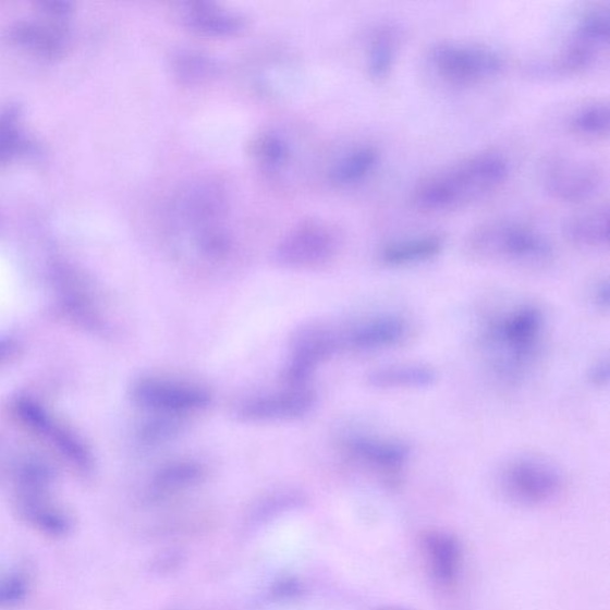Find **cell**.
I'll list each match as a JSON object with an SVG mask.
<instances>
[{"label":"cell","mask_w":610,"mask_h":610,"mask_svg":"<svg viewBox=\"0 0 610 610\" xmlns=\"http://www.w3.org/2000/svg\"><path fill=\"white\" fill-rule=\"evenodd\" d=\"M544 329V313L533 303L488 316L478 342L490 373L505 385L523 381L540 357Z\"/></svg>","instance_id":"obj_1"},{"label":"cell","mask_w":610,"mask_h":610,"mask_svg":"<svg viewBox=\"0 0 610 610\" xmlns=\"http://www.w3.org/2000/svg\"><path fill=\"white\" fill-rule=\"evenodd\" d=\"M511 173V163L498 150L475 152L425 178L413 191L415 209L449 212L475 205L498 191Z\"/></svg>","instance_id":"obj_2"},{"label":"cell","mask_w":610,"mask_h":610,"mask_svg":"<svg viewBox=\"0 0 610 610\" xmlns=\"http://www.w3.org/2000/svg\"><path fill=\"white\" fill-rule=\"evenodd\" d=\"M469 257L507 264L523 270H542L554 259V247L538 229L512 220L477 225L465 244Z\"/></svg>","instance_id":"obj_3"},{"label":"cell","mask_w":610,"mask_h":610,"mask_svg":"<svg viewBox=\"0 0 610 610\" xmlns=\"http://www.w3.org/2000/svg\"><path fill=\"white\" fill-rule=\"evenodd\" d=\"M426 58L431 73L454 87L488 82L505 70L498 50L477 44L440 41L429 48Z\"/></svg>","instance_id":"obj_4"},{"label":"cell","mask_w":610,"mask_h":610,"mask_svg":"<svg viewBox=\"0 0 610 610\" xmlns=\"http://www.w3.org/2000/svg\"><path fill=\"white\" fill-rule=\"evenodd\" d=\"M501 489L516 504L548 503L562 491L563 475L552 462L540 455H520L502 469Z\"/></svg>","instance_id":"obj_5"},{"label":"cell","mask_w":610,"mask_h":610,"mask_svg":"<svg viewBox=\"0 0 610 610\" xmlns=\"http://www.w3.org/2000/svg\"><path fill=\"white\" fill-rule=\"evenodd\" d=\"M610 17L603 9L586 12L572 30L568 42L551 62V72L575 75L593 69L609 46Z\"/></svg>","instance_id":"obj_6"},{"label":"cell","mask_w":610,"mask_h":610,"mask_svg":"<svg viewBox=\"0 0 610 610\" xmlns=\"http://www.w3.org/2000/svg\"><path fill=\"white\" fill-rule=\"evenodd\" d=\"M339 240L324 223H303L291 231L276 247L273 259L286 269H313L332 260Z\"/></svg>","instance_id":"obj_7"},{"label":"cell","mask_w":610,"mask_h":610,"mask_svg":"<svg viewBox=\"0 0 610 610\" xmlns=\"http://www.w3.org/2000/svg\"><path fill=\"white\" fill-rule=\"evenodd\" d=\"M542 181L552 198L581 203L599 194L605 183V172L600 164L590 160L558 157L546 164Z\"/></svg>","instance_id":"obj_8"},{"label":"cell","mask_w":610,"mask_h":610,"mask_svg":"<svg viewBox=\"0 0 610 610\" xmlns=\"http://www.w3.org/2000/svg\"><path fill=\"white\" fill-rule=\"evenodd\" d=\"M131 395L137 405L169 415L203 411L211 403L206 389L156 378L137 380Z\"/></svg>","instance_id":"obj_9"},{"label":"cell","mask_w":610,"mask_h":610,"mask_svg":"<svg viewBox=\"0 0 610 610\" xmlns=\"http://www.w3.org/2000/svg\"><path fill=\"white\" fill-rule=\"evenodd\" d=\"M15 413L25 427L52 441L61 454L82 472H88L91 468L90 451L71 431L59 426L40 404L28 399H21L15 404Z\"/></svg>","instance_id":"obj_10"},{"label":"cell","mask_w":610,"mask_h":610,"mask_svg":"<svg viewBox=\"0 0 610 610\" xmlns=\"http://www.w3.org/2000/svg\"><path fill=\"white\" fill-rule=\"evenodd\" d=\"M316 401L314 391L297 388L247 400L237 406L235 416L245 423L290 422L308 415Z\"/></svg>","instance_id":"obj_11"},{"label":"cell","mask_w":610,"mask_h":610,"mask_svg":"<svg viewBox=\"0 0 610 610\" xmlns=\"http://www.w3.org/2000/svg\"><path fill=\"white\" fill-rule=\"evenodd\" d=\"M340 346V338L328 330H301L292 343V354L283 373L285 383L294 389L303 388L317 365L329 358Z\"/></svg>","instance_id":"obj_12"},{"label":"cell","mask_w":610,"mask_h":610,"mask_svg":"<svg viewBox=\"0 0 610 610\" xmlns=\"http://www.w3.org/2000/svg\"><path fill=\"white\" fill-rule=\"evenodd\" d=\"M174 17L187 30L215 38L237 36L245 32L248 24L239 12L205 0L178 4Z\"/></svg>","instance_id":"obj_13"},{"label":"cell","mask_w":610,"mask_h":610,"mask_svg":"<svg viewBox=\"0 0 610 610\" xmlns=\"http://www.w3.org/2000/svg\"><path fill=\"white\" fill-rule=\"evenodd\" d=\"M350 454L388 480H396L410 462V444L400 440L354 436L347 441Z\"/></svg>","instance_id":"obj_14"},{"label":"cell","mask_w":610,"mask_h":610,"mask_svg":"<svg viewBox=\"0 0 610 610\" xmlns=\"http://www.w3.org/2000/svg\"><path fill=\"white\" fill-rule=\"evenodd\" d=\"M411 326L399 315H381L352 327L340 338L341 346L361 351L388 350L408 339Z\"/></svg>","instance_id":"obj_15"},{"label":"cell","mask_w":610,"mask_h":610,"mask_svg":"<svg viewBox=\"0 0 610 610\" xmlns=\"http://www.w3.org/2000/svg\"><path fill=\"white\" fill-rule=\"evenodd\" d=\"M253 161L267 176L282 181L296 163L297 150L294 139L277 129L264 130L253 137L249 145Z\"/></svg>","instance_id":"obj_16"},{"label":"cell","mask_w":610,"mask_h":610,"mask_svg":"<svg viewBox=\"0 0 610 610\" xmlns=\"http://www.w3.org/2000/svg\"><path fill=\"white\" fill-rule=\"evenodd\" d=\"M423 548L431 576L441 586H450L454 583L460 575L463 563V550L460 540L450 533L431 530L423 537Z\"/></svg>","instance_id":"obj_17"},{"label":"cell","mask_w":610,"mask_h":610,"mask_svg":"<svg viewBox=\"0 0 610 610\" xmlns=\"http://www.w3.org/2000/svg\"><path fill=\"white\" fill-rule=\"evenodd\" d=\"M380 152L374 145L363 144L340 152L329 164L328 182L347 188L367 180L378 167Z\"/></svg>","instance_id":"obj_18"},{"label":"cell","mask_w":610,"mask_h":610,"mask_svg":"<svg viewBox=\"0 0 610 610\" xmlns=\"http://www.w3.org/2000/svg\"><path fill=\"white\" fill-rule=\"evenodd\" d=\"M564 235L571 245L586 249L607 248L609 243V207L595 206L565 222Z\"/></svg>","instance_id":"obj_19"},{"label":"cell","mask_w":610,"mask_h":610,"mask_svg":"<svg viewBox=\"0 0 610 610\" xmlns=\"http://www.w3.org/2000/svg\"><path fill=\"white\" fill-rule=\"evenodd\" d=\"M444 241L436 234L392 241L381 247L379 261L390 267L410 266L436 258L442 252Z\"/></svg>","instance_id":"obj_20"},{"label":"cell","mask_w":610,"mask_h":610,"mask_svg":"<svg viewBox=\"0 0 610 610\" xmlns=\"http://www.w3.org/2000/svg\"><path fill=\"white\" fill-rule=\"evenodd\" d=\"M438 374L424 364H400L378 368L367 377L368 385L383 390H418L434 387Z\"/></svg>","instance_id":"obj_21"},{"label":"cell","mask_w":610,"mask_h":610,"mask_svg":"<svg viewBox=\"0 0 610 610\" xmlns=\"http://www.w3.org/2000/svg\"><path fill=\"white\" fill-rule=\"evenodd\" d=\"M58 277L62 309L72 320L84 328H100L99 313L80 278L65 269L60 270Z\"/></svg>","instance_id":"obj_22"},{"label":"cell","mask_w":610,"mask_h":610,"mask_svg":"<svg viewBox=\"0 0 610 610\" xmlns=\"http://www.w3.org/2000/svg\"><path fill=\"white\" fill-rule=\"evenodd\" d=\"M170 70L178 83L196 86L213 81L221 74L222 66L208 53L186 48L178 49L171 56Z\"/></svg>","instance_id":"obj_23"},{"label":"cell","mask_w":610,"mask_h":610,"mask_svg":"<svg viewBox=\"0 0 610 610\" xmlns=\"http://www.w3.org/2000/svg\"><path fill=\"white\" fill-rule=\"evenodd\" d=\"M400 32L393 25H381L368 41L366 71L374 81L388 78L399 54Z\"/></svg>","instance_id":"obj_24"},{"label":"cell","mask_w":610,"mask_h":610,"mask_svg":"<svg viewBox=\"0 0 610 610\" xmlns=\"http://www.w3.org/2000/svg\"><path fill=\"white\" fill-rule=\"evenodd\" d=\"M569 124L572 132L584 137L608 136L610 111L607 101H593V103L581 107L572 113Z\"/></svg>","instance_id":"obj_25"},{"label":"cell","mask_w":610,"mask_h":610,"mask_svg":"<svg viewBox=\"0 0 610 610\" xmlns=\"http://www.w3.org/2000/svg\"><path fill=\"white\" fill-rule=\"evenodd\" d=\"M12 36L20 45L48 57L59 54L63 47L60 29H49L34 23H20Z\"/></svg>","instance_id":"obj_26"},{"label":"cell","mask_w":610,"mask_h":610,"mask_svg":"<svg viewBox=\"0 0 610 610\" xmlns=\"http://www.w3.org/2000/svg\"><path fill=\"white\" fill-rule=\"evenodd\" d=\"M20 108L9 105L0 109V163L16 155L22 144L19 130Z\"/></svg>","instance_id":"obj_27"},{"label":"cell","mask_w":610,"mask_h":610,"mask_svg":"<svg viewBox=\"0 0 610 610\" xmlns=\"http://www.w3.org/2000/svg\"><path fill=\"white\" fill-rule=\"evenodd\" d=\"M203 476V468L193 462H178L162 467L156 477L157 486L163 489L193 485Z\"/></svg>","instance_id":"obj_28"},{"label":"cell","mask_w":610,"mask_h":610,"mask_svg":"<svg viewBox=\"0 0 610 610\" xmlns=\"http://www.w3.org/2000/svg\"><path fill=\"white\" fill-rule=\"evenodd\" d=\"M183 424L176 415L160 416L148 419L139 429V438L146 443L157 444L172 440L181 434Z\"/></svg>","instance_id":"obj_29"},{"label":"cell","mask_w":610,"mask_h":610,"mask_svg":"<svg viewBox=\"0 0 610 610\" xmlns=\"http://www.w3.org/2000/svg\"><path fill=\"white\" fill-rule=\"evenodd\" d=\"M24 583L20 578L8 580L0 583V602H11L22 599Z\"/></svg>","instance_id":"obj_30"},{"label":"cell","mask_w":610,"mask_h":610,"mask_svg":"<svg viewBox=\"0 0 610 610\" xmlns=\"http://www.w3.org/2000/svg\"><path fill=\"white\" fill-rule=\"evenodd\" d=\"M590 381L596 387H606L609 381V363L608 359L597 362L590 368Z\"/></svg>","instance_id":"obj_31"},{"label":"cell","mask_w":610,"mask_h":610,"mask_svg":"<svg viewBox=\"0 0 610 610\" xmlns=\"http://www.w3.org/2000/svg\"><path fill=\"white\" fill-rule=\"evenodd\" d=\"M20 351L21 347L16 341L10 339L0 340V366L16 359Z\"/></svg>","instance_id":"obj_32"},{"label":"cell","mask_w":610,"mask_h":610,"mask_svg":"<svg viewBox=\"0 0 610 610\" xmlns=\"http://www.w3.org/2000/svg\"><path fill=\"white\" fill-rule=\"evenodd\" d=\"M594 303L601 310L609 309V284L607 281L600 282L594 288Z\"/></svg>","instance_id":"obj_33"},{"label":"cell","mask_w":610,"mask_h":610,"mask_svg":"<svg viewBox=\"0 0 610 610\" xmlns=\"http://www.w3.org/2000/svg\"><path fill=\"white\" fill-rule=\"evenodd\" d=\"M380 610H399V609L388 608V609H380Z\"/></svg>","instance_id":"obj_34"}]
</instances>
